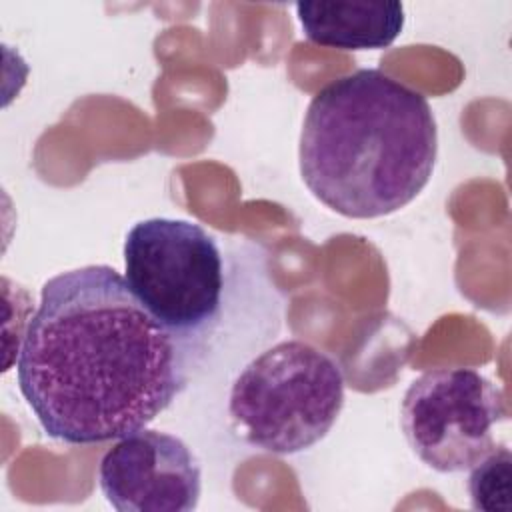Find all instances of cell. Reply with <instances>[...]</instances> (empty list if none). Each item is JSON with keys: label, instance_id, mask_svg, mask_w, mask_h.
Wrapping results in <instances>:
<instances>
[{"label": "cell", "instance_id": "cell-1", "mask_svg": "<svg viewBox=\"0 0 512 512\" xmlns=\"http://www.w3.org/2000/svg\"><path fill=\"white\" fill-rule=\"evenodd\" d=\"M104 264L52 276L18 350V388L42 430L100 444L144 430L202 364Z\"/></svg>", "mask_w": 512, "mask_h": 512}, {"label": "cell", "instance_id": "cell-2", "mask_svg": "<svg viewBox=\"0 0 512 512\" xmlns=\"http://www.w3.org/2000/svg\"><path fill=\"white\" fill-rule=\"evenodd\" d=\"M438 128L428 100L378 68L340 76L314 94L300 130L306 188L346 218L388 216L428 184Z\"/></svg>", "mask_w": 512, "mask_h": 512}, {"label": "cell", "instance_id": "cell-3", "mask_svg": "<svg viewBox=\"0 0 512 512\" xmlns=\"http://www.w3.org/2000/svg\"><path fill=\"white\" fill-rule=\"evenodd\" d=\"M344 406L340 364L304 340H282L254 356L228 396L234 432L270 454H298L318 444Z\"/></svg>", "mask_w": 512, "mask_h": 512}, {"label": "cell", "instance_id": "cell-4", "mask_svg": "<svg viewBox=\"0 0 512 512\" xmlns=\"http://www.w3.org/2000/svg\"><path fill=\"white\" fill-rule=\"evenodd\" d=\"M126 282L138 300L200 358L216 334L224 262L212 234L180 218H146L124 240Z\"/></svg>", "mask_w": 512, "mask_h": 512}, {"label": "cell", "instance_id": "cell-5", "mask_svg": "<svg viewBox=\"0 0 512 512\" xmlns=\"http://www.w3.org/2000/svg\"><path fill=\"white\" fill-rule=\"evenodd\" d=\"M508 418L504 392L474 368H436L404 392L400 426L412 452L432 470H470L494 450L492 430Z\"/></svg>", "mask_w": 512, "mask_h": 512}, {"label": "cell", "instance_id": "cell-6", "mask_svg": "<svg viewBox=\"0 0 512 512\" xmlns=\"http://www.w3.org/2000/svg\"><path fill=\"white\" fill-rule=\"evenodd\" d=\"M98 484L118 512H192L202 494V470L182 438L144 428L104 452Z\"/></svg>", "mask_w": 512, "mask_h": 512}, {"label": "cell", "instance_id": "cell-7", "mask_svg": "<svg viewBox=\"0 0 512 512\" xmlns=\"http://www.w3.org/2000/svg\"><path fill=\"white\" fill-rule=\"evenodd\" d=\"M296 16L308 40L338 50L388 48L406 22L402 2H298Z\"/></svg>", "mask_w": 512, "mask_h": 512}, {"label": "cell", "instance_id": "cell-8", "mask_svg": "<svg viewBox=\"0 0 512 512\" xmlns=\"http://www.w3.org/2000/svg\"><path fill=\"white\" fill-rule=\"evenodd\" d=\"M468 494L474 510H512V454L506 446H494L478 464L470 468Z\"/></svg>", "mask_w": 512, "mask_h": 512}]
</instances>
